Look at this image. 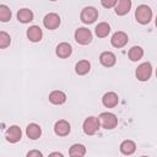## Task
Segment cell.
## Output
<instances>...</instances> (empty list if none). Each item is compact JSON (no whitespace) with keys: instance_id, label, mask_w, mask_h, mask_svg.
Returning <instances> with one entry per match:
<instances>
[{"instance_id":"cell-1","label":"cell","mask_w":157,"mask_h":157,"mask_svg":"<svg viewBox=\"0 0 157 157\" xmlns=\"http://www.w3.org/2000/svg\"><path fill=\"white\" fill-rule=\"evenodd\" d=\"M135 18L141 25H147L152 18V10L147 5H139L135 11Z\"/></svg>"},{"instance_id":"cell-2","label":"cell","mask_w":157,"mask_h":157,"mask_svg":"<svg viewBox=\"0 0 157 157\" xmlns=\"http://www.w3.org/2000/svg\"><path fill=\"white\" fill-rule=\"evenodd\" d=\"M99 121H101V125L107 129V130H112L114 129L117 125H118V118L115 114L113 113H109V112H103L99 114Z\"/></svg>"},{"instance_id":"cell-3","label":"cell","mask_w":157,"mask_h":157,"mask_svg":"<svg viewBox=\"0 0 157 157\" xmlns=\"http://www.w3.org/2000/svg\"><path fill=\"white\" fill-rule=\"evenodd\" d=\"M99 126H101V121H99V118L97 117H88L85 119L82 124V128L86 135H94L99 129Z\"/></svg>"},{"instance_id":"cell-4","label":"cell","mask_w":157,"mask_h":157,"mask_svg":"<svg viewBox=\"0 0 157 157\" xmlns=\"http://www.w3.org/2000/svg\"><path fill=\"white\" fill-rule=\"evenodd\" d=\"M98 17V11L96 7L93 6H86L82 9L81 13H80V18L83 23L86 25H90V23H93Z\"/></svg>"},{"instance_id":"cell-5","label":"cell","mask_w":157,"mask_h":157,"mask_svg":"<svg viewBox=\"0 0 157 157\" xmlns=\"http://www.w3.org/2000/svg\"><path fill=\"white\" fill-rule=\"evenodd\" d=\"M75 40L82 45L90 44L92 42V32L86 27H78L75 31Z\"/></svg>"},{"instance_id":"cell-6","label":"cell","mask_w":157,"mask_h":157,"mask_svg":"<svg viewBox=\"0 0 157 157\" xmlns=\"http://www.w3.org/2000/svg\"><path fill=\"white\" fill-rule=\"evenodd\" d=\"M135 74H136V78H137L139 81H141V82L147 81V80L151 77V75H152V66H151V64H150L148 61L140 64V65L137 66Z\"/></svg>"},{"instance_id":"cell-7","label":"cell","mask_w":157,"mask_h":157,"mask_svg":"<svg viewBox=\"0 0 157 157\" xmlns=\"http://www.w3.org/2000/svg\"><path fill=\"white\" fill-rule=\"evenodd\" d=\"M43 25L48 29H56L60 26V17L55 12H49L43 18Z\"/></svg>"},{"instance_id":"cell-8","label":"cell","mask_w":157,"mask_h":157,"mask_svg":"<svg viewBox=\"0 0 157 157\" xmlns=\"http://www.w3.org/2000/svg\"><path fill=\"white\" fill-rule=\"evenodd\" d=\"M5 137L9 142L11 144H16L21 140L22 137V131H21V128L18 125H11L7 130H6V134H5Z\"/></svg>"},{"instance_id":"cell-9","label":"cell","mask_w":157,"mask_h":157,"mask_svg":"<svg viewBox=\"0 0 157 157\" xmlns=\"http://www.w3.org/2000/svg\"><path fill=\"white\" fill-rule=\"evenodd\" d=\"M128 40H129L128 34H126L125 32H123V31L115 32V33L112 36V38H110V43H112V45H113L114 48H123V47L128 43Z\"/></svg>"},{"instance_id":"cell-10","label":"cell","mask_w":157,"mask_h":157,"mask_svg":"<svg viewBox=\"0 0 157 157\" xmlns=\"http://www.w3.org/2000/svg\"><path fill=\"white\" fill-rule=\"evenodd\" d=\"M102 103L107 108H114V107H117L118 103H119L118 94L115 92H107V93H104V96L102 97Z\"/></svg>"},{"instance_id":"cell-11","label":"cell","mask_w":157,"mask_h":157,"mask_svg":"<svg viewBox=\"0 0 157 157\" xmlns=\"http://www.w3.org/2000/svg\"><path fill=\"white\" fill-rule=\"evenodd\" d=\"M70 129H71L70 128V124L66 120H64V119L58 120L55 123V125H54V132L58 136H66V135H69Z\"/></svg>"},{"instance_id":"cell-12","label":"cell","mask_w":157,"mask_h":157,"mask_svg":"<svg viewBox=\"0 0 157 157\" xmlns=\"http://www.w3.org/2000/svg\"><path fill=\"white\" fill-rule=\"evenodd\" d=\"M99 61H101V64H102L103 66H105V67H112V66H114L115 63H117V56H115L114 53H112V52H103V53H101V55H99Z\"/></svg>"},{"instance_id":"cell-13","label":"cell","mask_w":157,"mask_h":157,"mask_svg":"<svg viewBox=\"0 0 157 157\" xmlns=\"http://www.w3.org/2000/svg\"><path fill=\"white\" fill-rule=\"evenodd\" d=\"M49 102L53 103V104H55V105L64 104L66 102V94L63 91L55 90V91H53V92L49 93Z\"/></svg>"},{"instance_id":"cell-14","label":"cell","mask_w":157,"mask_h":157,"mask_svg":"<svg viewBox=\"0 0 157 157\" xmlns=\"http://www.w3.org/2000/svg\"><path fill=\"white\" fill-rule=\"evenodd\" d=\"M26 135H27L31 140H37V139H39L40 135H42V129H40V126H39L38 124L31 123V124H28L27 128H26Z\"/></svg>"},{"instance_id":"cell-15","label":"cell","mask_w":157,"mask_h":157,"mask_svg":"<svg viewBox=\"0 0 157 157\" xmlns=\"http://www.w3.org/2000/svg\"><path fill=\"white\" fill-rule=\"evenodd\" d=\"M42 37H43V32H42L39 26H31L27 29V38L31 42H33V43L39 42L42 39Z\"/></svg>"},{"instance_id":"cell-16","label":"cell","mask_w":157,"mask_h":157,"mask_svg":"<svg viewBox=\"0 0 157 157\" xmlns=\"http://www.w3.org/2000/svg\"><path fill=\"white\" fill-rule=\"evenodd\" d=\"M55 53H56V55H58L59 58L65 59V58H69V56L71 55V53H72V48H71V45H70L69 43L63 42V43H60V44L56 45V50H55Z\"/></svg>"},{"instance_id":"cell-17","label":"cell","mask_w":157,"mask_h":157,"mask_svg":"<svg viewBox=\"0 0 157 157\" xmlns=\"http://www.w3.org/2000/svg\"><path fill=\"white\" fill-rule=\"evenodd\" d=\"M131 9V0H119L117 6L114 7L115 13L119 16H124L126 15Z\"/></svg>"},{"instance_id":"cell-18","label":"cell","mask_w":157,"mask_h":157,"mask_svg":"<svg viewBox=\"0 0 157 157\" xmlns=\"http://www.w3.org/2000/svg\"><path fill=\"white\" fill-rule=\"evenodd\" d=\"M120 152L125 156H130L135 152L136 150V144L132 141V140H124L121 144H120Z\"/></svg>"},{"instance_id":"cell-19","label":"cell","mask_w":157,"mask_h":157,"mask_svg":"<svg viewBox=\"0 0 157 157\" xmlns=\"http://www.w3.org/2000/svg\"><path fill=\"white\" fill-rule=\"evenodd\" d=\"M17 20L21 23H28L33 21V12L29 9H21L17 12Z\"/></svg>"},{"instance_id":"cell-20","label":"cell","mask_w":157,"mask_h":157,"mask_svg":"<svg viewBox=\"0 0 157 157\" xmlns=\"http://www.w3.org/2000/svg\"><path fill=\"white\" fill-rule=\"evenodd\" d=\"M128 55H129V59L131 61H137L144 56V49L139 45H134V47L130 48Z\"/></svg>"},{"instance_id":"cell-21","label":"cell","mask_w":157,"mask_h":157,"mask_svg":"<svg viewBox=\"0 0 157 157\" xmlns=\"http://www.w3.org/2000/svg\"><path fill=\"white\" fill-rule=\"evenodd\" d=\"M94 32H96L97 37L104 38V37H107V36L109 34V32H110V26H109L107 22H101V23H98V25L96 26Z\"/></svg>"},{"instance_id":"cell-22","label":"cell","mask_w":157,"mask_h":157,"mask_svg":"<svg viewBox=\"0 0 157 157\" xmlns=\"http://www.w3.org/2000/svg\"><path fill=\"white\" fill-rule=\"evenodd\" d=\"M91 69V64L88 60H80L76 65H75V71L77 75H86Z\"/></svg>"},{"instance_id":"cell-23","label":"cell","mask_w":157,"mask_h":157,"mask_svg":"<svg viewBox=\"0 0 157 157\" xmlns=\"http://www.w3.org/2000/svg\"><path fill=\"white\" fill-rule=\"evenodd\" d=\"M85 153H86V147L82 144H74L69 148V155L70 156H80V157H83Z\"/></svg>"},{"instance_id":"cell-24","label":"cell","mask_w":157,"mask_h":157,"mask_svg":"<svg viewBox=\"0 0 157 157\" xmlns=\"http://www.w3.org/2000/svg\"><path fill=\"white\" fill-rule=\"evenodd\" d=\"M11 16H12L11 10H10L6 5L1 4V5H0V21H1V22H7V21L11 18Z\"/></svg>"},{"instance_id":"cell-25","label":"cell","mask_w":157,"mask_h":157,"mask_svg":"<svg viewBox=\"0 0 157 157\" xmlns=\"http://www.w3.org/2000/svg\"><path fill=\"white\" fill-rule=\"evenodd\" d=\"M10 43H11L10 36H9L6 32L1 31V32H0V48H1V49H5V48H7V47L10 45Z\"/></svg>"},{"instance_id":"cell-26","label":"cell","mask_w":157,"mask_h":157,"mask_svg":"<svg viewBox=\"0 0 157 157\" xmlns=\"http://www.w3.org/2000/svg\"><path fill=\"white\" fill-rule=\"evenodd\" d=\"M101 4H102L103 7L109 9V7H115L117 4H118V1H117V0H109V1H107V0H102Z\"/></svg>"},{"instance_id":"cell-27","label":"cell","mask_w":157,"mask_h":157,"mask_svg":"<svg viewBox=\"0 0 157 157\" xmlns=\"http://www.w3.org/2000/svg\"><path fill=\"white\" fill-rule=\"evenodd\" d=\"M26 157H43V155H42V152L38 151V150H31V151L27 153Z\"/></svg>"},{"instance_id":"cell-28","label":"cell","mask_w":157,"mask_h":157,"mask_svg":"<svg viewBox=\"0 0 157 157\" xmlns=\"http://www.w3.org/2000/svg\"><path fill=\"white\" fill-rule=\"evenodd\" d=\"M48 157H64V155L60 153V152H52Z\"/></svg>"},{"instance_id":"cell-29","label":"cell","mask_w":157,"mask_h":157,"mask_svg":"<svg viewBox=\"0 0 157 157\" xmlns=\"http://www.w3.org/2000/svg\"><path fill=\"white\" fill-rule=\"evenodd\" d=\"M156 27H157V16H156Z\"/></svg>"},{"instance_id":"cell-30","label":"cell","mask_w":157,"mask_h":157,"mask_svg":"<svg viewBox=\"0 0 157 157\" xmlns=\"http://www.w3.org/2000/svg\"><path fill=\"white\" fill-rule=\"evenodd\" d=\"M71 157H80V156H71Z\"/></svg>"},{"instance_id":"cell-31","label":"cell","mask_w":157,"mask_h":157,"mask_svg":"<svg viewBox=\"0 0 157 157\" xmlns=\"http://www.w3.org/2000/svg\"><path fill=\"white\" fill-rule=\"evenodd\" d=\"M156 77H157V69H156Z\"/></svg>"},{"instance_id":"cell-32","label":"cell","mask_w":157,"mask_h":157,"mask_svg":"<svg viewBox=\"0 0 157 157\" xmlns=\"http://www.w3.org/2000/svg\"><path fill=\"white\" fill-rule=\"evenodd\" d=\"M141 157H147V156H141Z\"/></svg>"}]
</instances>
